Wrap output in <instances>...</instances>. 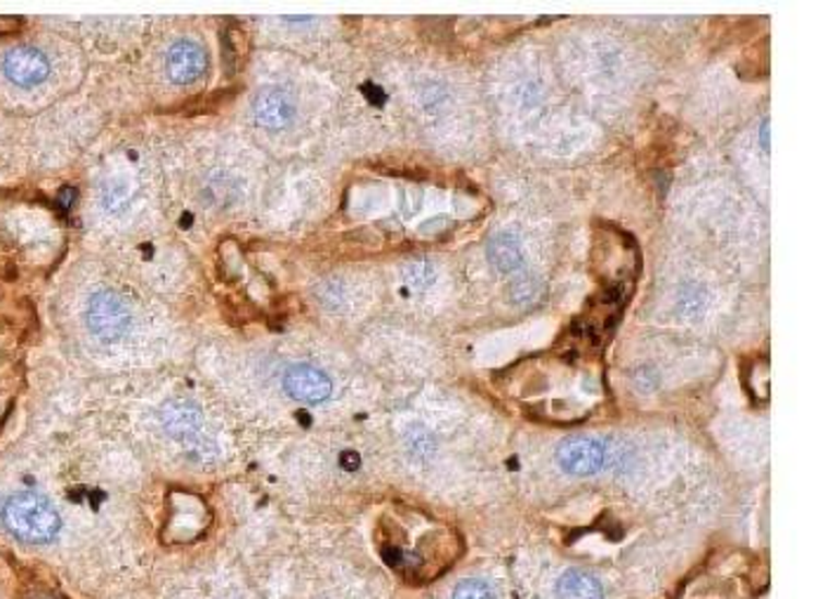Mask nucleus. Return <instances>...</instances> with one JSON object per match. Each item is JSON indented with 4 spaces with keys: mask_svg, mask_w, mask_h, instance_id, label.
<instances>
[{
    "mask_svg": "<svg viewBox=\"0 0 825 599\" xmlns=\"http://www.w3.org/2000/svg\"><path fill=\"white\" fill-rule=\"evenodd\" d=\"M540 291H543V286H540V281L535 277H517L512 281V286H509V295H512L515 303H531V300H535L540 295Z\"/></svg>",
    "mask_w": 825,
    "mask_h": 599,
    "instance_id": "obj_12",
    "label": "nucleus"
},
{
    "mask_svg": "<svg viewBox=\"0 0 825 599\" xmlns=\"http://www.w3.org/2000/svg\"><path fill=\"white\" fill-rule=\"evenodd\" d=\"M557 462L566 474L590 477L606 466V448L590 437H568L557 448Z\"/></svg>",
    "mask_w": 825,
    "mask_h": 599,
    "instance_id": "obj_4",
    "label": "nucleus"
},
{
    "mask_svg": "<svg viewBox=\"0 0 825 599\" xmlns=\"http://www.w3.org/2000/svg\"><path fill=\"white\" fill-rule=\"evenodd\" d=\"M252 116L267 130L286 128L295 118V102L286 90L264 87L258 97L252 99Z\"/></svg>",
    "mask_w": 825,
    "mask_h": 599,
    "instance_id": "obj_8",
    "label": "nucleus"
},
{
    "mask_svg": "<svg viewBox=\"0 0 825 599\" xmlns=\"http://www.w3.org/2000/svg\"><path fill=\"white\" fill-rule=\"evenodd\" d=\"M5 527L24 543H50L62 529L57 510L38 493H14L3 507Z\"/></svg>",
    "mask_w": 825,
    "mask_h": 599,
    "instance_id": "obj_1",
    "label": "nucleus"
},
{
    "mask_svg": "<svg viewBox=\"0 0 825 599\" xmlns=\"http://www.w3.org/2000/svg\"><path fill=\"white\" fill-rule=\"evenodd\" d=\"M283 389L303 403H321L333 392V383H330V378L321 368L297 364L291 366L286 371V376H283Z\"/></svg>",
    "mask_w": 825,
    "mask_h": 599,
    "instance_id": "obj_6",
    "label": "nucleus"
},
{
    "mask_svg": "<svg viewBox=\"0 0 825 599\" xmlns=\"http://www.w3.org/2000/svg\"><path fill=\"white\" fill-rule=\"evenodd\" d=\"M3 507H5V503L0 501V519H3Z\"/></svg>",
    "mask_w": 825,
    "mask_h": 599,
    "instance_id": "obj_17",
    "label": "nucleus"
},
{
    "mask_svg": "<svg viewBox=\"0 0 825 599\" xmlns=\"http://www.w3.org/2000/svg\"><path fill=\"white\" fill-rule=\"evenodd\" d=\"M762 146H764V152H769V146H771V142H769V118H764V124H762Z\"/></svg>",
    "mask_w": 825,
    "mask_h": 599,
    "instance_id": "obj_15",
    "label": "nucleus"
},
{
    "mask_svg": "<svg viewBox=\"0 0 825 599\" xmlns=\"http://www.w3.org/2000/svg\"><path fill=\"white\" fill-rule=\"evenodd\" d=\"M3 71L14 85L34 87L50 77V59L36 48L20 45L3 57Z\"/></svg>",
    "mask_w": 825,
    "mask_h": 599,
    "instance_id": "obj_5",
    "label": "nucleus"
},
{
    "mask_svg": "<svg viewBox=\"0 0 825 599\" xmlns=\"http://www.w3.org/2000/svg\"><path fill=\"white\" fill-rule=\"evenodd\" d=\"M557 599H604V588L592 574L571 568L557 583Z\"/></svg>",
    "mask_w": 825,
    "mask_h": 599,
    "instance_id": "obj_10",
    "label": "nucleus"
},
{
    "mask_svg": "<svg viewBox=\"0 0 825 599\" xmlns=\"http://www.w3.org/2000/svg\"><path fill=\"white\" fill-rule=\"evenodd\" d=\"M22 22L20 20H0V34H8L12 28H17Z\"/></svg>",
    "mask_w": 825,
    "mask_h": 599,
    "instance_id": "obj_16",
    "label": "nucleus"
},
{
    "mask_svg": "<svg viewBox=\"0 0 825 599\" xmlns=\"http://www.w3.org/2000/svg\"><path fill=\"white\" fill-rule=\"evenodd\" d=\"M486 252H488L491 265L503 274H512L523 265V250L515 234H507V232L495 234L488 242Z\"/></svg>",
    "mask_w": 825,
    "mask_h": 599,
    "instance_id": "obj_9",
    "label": "nucleus"
},
{
    "mask_svg": "<svg viewBox=\"0 0 825 599\" xmlns=\"http://www.w3.org/2000/svg\"><path fill=\"white\" fill-rule=\"evenodd\" d=\"M163 425L170 437L189 448H197L201 458H213L217 454V446L213 439L205 437L203 418L199 407L191 401H170L163 407Z\"/></svg>",
    "mask_w": 825,
    "mask_h": 599,
    "instance_id": "obj_3",
    "label": "nucleus"
},
{
    "mask_svg": "<svg viewBox=\"0 0 825 599\" xmlns=\"http://www.w3.org/2000/svg\"><path fill=\"white\" fill-rule=\"evenodd\" d=\"M342 466H344V470H356L358 468V462H362V458H358L356 454H342Z\"/></svg>",
    "mask_w": 825,
    "mask_h": 599,
    "instance_id": "obj_14",
    "label": "nucleus"
},
{
    "mask_svg": "<svg viewBox=\"0 0 825 599\" xmlns=\"http://www.w3.org/2000/svg\"><path fill=\"white\" fill-rule=\"evenodd\" d=\"M165 69H168V79L175 85L197 83L205 71V52L199 43L177 40L168 50Z\"/></svg>",
    "mask_w": 825,
    "mask_h": 599,
    "instance_id": "obj_7",
    "label": "nucleus"
},
{
    "mask_svg": "<svg viewBox=\"0 0 825 599\" xmlns=\"http://www.w3.org/2000/svg\"><path fill=\"white\" fill-rule=\"evenodd\" d=\"M85 317L90 331L104 342L123 338L132 324L130 307L126 305V300L114 291H97L90 295Z\"/></svg>",
    "mask_w": 825,
    "mask_h": 599,
    "instance_id": "obj_2",
    "label": "nucleus"
},
{
    "mask_svg": "<svg viewBox=\"0 0 825 599\" xmlns=\"http://www.w3.org/2000/svg\"><path fill=\"white\" fill-rule=\"evenodd\" d=\"M403 274H406L409 286H413L415 291H425L437 279V269H434L429 260H413L403 269Z\"/></svg>",
    "mask_w": 825,
    "mask_h": 599,
    "instance_id": "obj_11",
    "label": "nucleus"
},
{
    "mask_svg": "<svg viewBox=\"0 0 825 599\" xmlns=\"http://www.w3.org/2000/svg\"><path fill=\"white\" fill-rule=\"evenodd\" d=\"M453 599H498L493 592V588L488 586V583L484 580H460L456 590H453Z\"/></svg>",
    "mask_w": 825,
    "mask_h": 599,
    "instance_id": "obj_13",
    "label": "nucleus"
}]
</instances>
